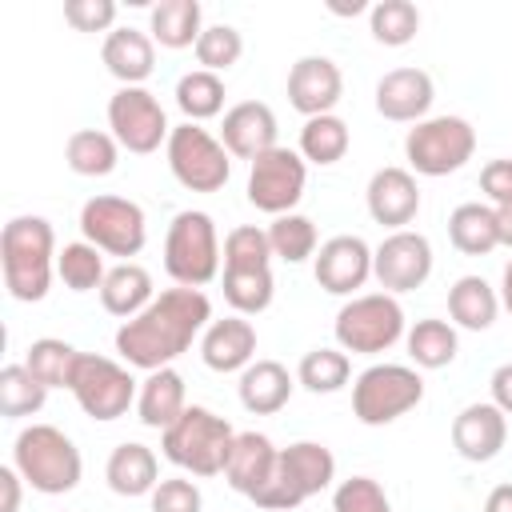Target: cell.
I'll return each instance as SVG.
<instances>
[{
	"instance_id": "12",
	"label": "cell",
	"mask_w": 512,
	"mask_h": 512,
	"mask_svg": "<svg viewBox=\"0 0 512 512\" xmlns=\"http://www.w3.org/2000/svg\"><path fill=\"white\" fill-rule=\"evenodd\" d=\"M80 232L108 256H136L148 240V216L128 196H92L80 208Z\"/></svg>"
},
{
	"instance_id": "21",
	"label": "cell",
	"mask_w": 512,
	"mask_h": 512,
	"mask_svg": "<svg viewBox=\"0 0 512 512\" xmlns=\"http://www.w3.org/2000/svg\"><path fill=\"white\" fill-rule=\"evenodd\" d=\"M364 200H368V216L376 224L400 232L420 212V184H416V176L408 168L388 164V168H376L372 172V180L364 188Z\"/></svg>"
},
{
	"instance_id": "7",
	"label": "cell",
	"mask_w": 512,
	"mask_h": 512,
	"mask_svg": "<svg viewBox=\"0 0 512 512\" xmlns=\"http://www.w3.org/2000/svg\"><path fill=\"white\" fill-rule=\"evenodd\" d=\"M336 348L352 352V356H376L388 352L396 340H404V308L392 292H364L352 296L340 312H336Z\"/></svg>"
},
{
	"instance_id": "37",
	"label": "cell",
	"mask_w": 512,
	"mask_h": 512,
	"mask_svg": "<svg viewBox=\"0 0 512 512\" xmlns=\"http://www.w3.org/2000/svg\"><path fill=\"white\" fill-rule=\"evenodd\" d=\"M348 144H352V132H348V124H344L336 112L312 116V120H304V128H300V156H304L308 164L328 168V164L344 160Z\"/></svg>"
},
{
	"instance_id": "10",
	"label": "cell",
	"mask_w": 512,
	"mask_h": 512,
	"mask_svg": "<svg viewBox=\"0 0 512 512\" xmlns=\"http://www.w3.org/2000/svg\"><path fill=\"white\" fill-rule=\"evenodd\" d=\"M164 156H168L176 184H184L188 192H220L232 176V156L220 144V136H212L200 124H188V120L168 132Z\"/></svg>"
},
{
	"instance_id": "32",
	"label": "cell",
	"mask_w": 512,
	"mask_h": 512,
	"mask_svg": "<svg viewBox=\"0 0 512 512\" xmlns=\"http://www.w3.org/2000/svg\"><path fill=\"white\" fill-rule=\"evenodd\" d=\"M404 348H408V356H412L416 368L436 372V368H448V364L456 360L460 336H456V324L436 320V316H424V320H416V324L404 332Z\"/></svg>"
},
{
	"instance_id": "22",
	"label": "cell",
	"mask_w": 512,
	"mask_h": 512,
	"mask_svg": "<svg viewBox=\"0 0 512 512\" xmlns=\"http://www.w3.org/2000/svg\"><path fill=\"white\" fill-rule=\"evenodd\" d=\"M200 360L212 372H244L256 360V324L236 312L212 320L200 336Z\"/></svg>"
},
{
	"instance_id": "36",
	"label": "cell",
	"mask_w": 512,
	"mask_h": 512,
	"mask_svg": "<svg viewBox=\"0 0 512 512\" xmlns=\"http://www.w3.org/2000/svg\"><path fill=\"white\" fill-rule=\"evenodd\" d=\"M220 284H224V300L236 316H260L276 296L272 268H224Z\"/></svg>"
},
{
	"instance_id": "24",
	"label": "cell",
	"mask_w": 512,
	"mask_h": 512,
	"mask_svg": "<svg viewBox=\"0 0 512 512\" xmlns=\"http://www.w3.org/2000/svg\"><path fill=\"white\" fill-rule=\"evenodd\" d=\"M276 456H280V448H276L264 432H236L232 452H228V464H224V480H228L240 496L252 500V496L268 484V476H272V468H276Z\"/></svg>"
},
{
	"instance_id": "6",
	"label": "cell",
	"mask_w": 512,
	"mask_h": 512,
	"mask_svg": "<svg viewBox=\"0 0 512 512\" xmlns=\"http://www.w3.org/2000/svg\"><path fill=\"white\" fill-rule=\"evenodd\" d=\"M220 236L216 220L200 208H184L172 216L164 236V272L180 288H204L220 276Z\"/></svg>"
},
{
	"instance_id": "29",
	"label": "cell",
	"mask_w": 512,
	"mask_h": 512,
	"mask_svg": "<svg viewBox=\"0 0 512 512\" xmlns=\"http://www.w3.org/2000/svg\"><path fill=\"white\" fill-rule=\"evenodd\" d=\"M204 32V8L200 0H160L152 4V16H148V36L160 44V48H196Z\"/></svg>"
},
{
	"instance_id": "2",
	"label": "cell",
	"mask_w": 512,
	"mask_h": 512,
	"mask_svg": "<svg viewBox=\"0 0 512 512\" xmlns=\"http://www.w3.org/2000/svg\"><path fill=\"white\" fill-rule=\"evenodd\" d=\"M56 232L44 216H12L0 232V264L4 288L20 304H36L48 296L56 276Z\"/></svg>"
},
{
	"instance_id": "30",
	"label": "cell",
	"mask_w": 512,
	"mask_h": 512,
	"mask_svg": "<svg viewBox=\"0 0 512 512\" xmlns=\"http://www.w3.org/2000/svg\"><path fill=\"white\" fill-rule=\"evenodd\" d=\"M448 240L456 252L464 256H488L492 248H500V228H496V208L468 200L456 204L448 216Z\"/></svg>"
},
{
	"instance_id": "44",
	"label": "cell",
	"mask_w": 512,
	"mask_h": 512,
	"mask_svg": "<svg viewBox=\"0 0 512 512\" xmlns=\"http://www.w3.org/2000/svg\"><path fill=\"white\" fill-rule=\"evenodd\" d=\"M268 264H272L268 228L240 224L224 236V268H268Z\"/></svg>"
},
{
	"instance_id": "26",
	"label": "cell",
	"mask_w": 512,
	"mask_h": 512,
	"mask_svg": "<svg viewBox=\"0 0 512 512\" xmlns=\"http://www.w3.org/2000/svg\"><path fill=\"white\" fill-rule=\"evenodd\" d=\"M188 400H184V376L176 368H156L140 380V396H136V416L144 428L168 432L180 416H184Z\"/></svg>"
},
{
	"instance_id": "14",
	"label": "cell",
	"mask_w": 512,
	"mask_h": 512,
	"mask_svg": "<svg viewBox=\"0 0 512 512\" xmlns=\"http://www.w3.org/2000/svg\"><path fill=\"white\" fill-rule=\"evenodd\" d=\"M108 128H112L116 144L136 152V156L156 152L160 144H168V132H172V124L164 116V104L144 84L112 92V100H108Z\"/></svg>"
},
{
	"instance_id": "50",
	"label": "cell",
	"mask_w": 512,
	"mask_h": 512,
	"mask_svg": "<svg viewBox=\"0 0 512 512\" xmlns=\"http://www.w3.org/2000/svg\"><path fill=\"white\" fill-rule=\"evenodd\" d=\"M20 484H24V476L16 472V464H4L0 468V512H20Z\"/></svg>"
},
{
	"instance_id": "18",
	"label": "cell",
	"mask_w": 512,
	"mask_h": 512,
	"mask_svg": "<svg viewBox=\"0 0 512 512\" xmlns=\"http://www.w3.org/2000/svg\"><path fill=\"white\" fill-rule=\"evenodd\" d=\"M436 100V84L424 68L404 64L376 80V112L392 124H420L428 120V108Z\"/></svg>"
},
{
	"instance_id": "13",
	"label": "cell",
	"mask_w": 512,
	"mask_h": 512,
	"mask_svg": "<svg viewBox=\"0 0 512 512\" xmlns=\"http://www.w3.org/2000/svg\"><path fill=\"white\" fill-rule=\"evenodd\" d=\"M304 184H308V160L300 152L276 144L272 152L256 156L248 168V204L268 212L272 220L288 216L300 204Z\"/></svg>"
},
{
	"instance_id": "52",
	"label": "cell",
	"mask_w": 512,
	"mask_h": 512,
	"mask_svg": "<svg viewBox=\"0 0 512 512\" xmlns=\"http://www.w3.org/2000/svg\"><path fill=\"white\" fill-rule=\"evenodd\" d=\"M496 228H500V244L512 248V204L508 208H496Z\"/></svg>"
},
{
	"instance_id": "35",
	"label": "cell",
	"mask_w": 512,
	"mask_h": 512,
	"mask_svg": "<svg viewBox=\"0 0 512 512\" xmlns=\"http://www.w3.org/2000/svg\"><path fill=\"white\" fill-rule=\"evenodd\" d=\"M224 80L216 72H204V68H192L176 80V108L184 112L188 124H200V120H212L224 112Z\"/></svg>"
},
{
	"instance_id": "17",
	"label": "cell",
	"mask_w": 512,
	"mask_h": 512,
	"mask_svg": "<svg viewBox=\"0 0 512 512\" xmlns=\"http://www.w3.org/2000/svg\"><path fill=\"white\" fill-rule=\"evenodd\" d=\"M344 96V76L340 64L332 56H300L288 68V104L312 120V116H328Z\"/></svg>"
},
{
	"instance_id": "39",
	"label": "cell",
	"mask_w": 512,
	"mask_h": 512,
	"mask_svg": "<svg viewBox=\"0 0 512 512\" xmlns=\"http://www.w3.org/2000/svg\"><path fill=\"white\" fill-rule=\"evenodd\" d=\"M56 276L64 280V288H72V292H100V284H104V276H108V268H104V252L96 248V244H88V240H72V244H64L60 252H56Z\"/></svg>"
},
{
	"instance_id": "20",
	"label": "cell",
	"mask_w": 512,
	"mask_h": 512,
	"mask_svg": "<svg viewBox=\"0 0 512 512\" xmlns=\"http://www.w3.org/2000/svg\"><path fill=\"white\" fill-rule=\"evenodd\" d=\"M276 132H280L276 112L264 100H240L220 120V144L228 148V156L248 160V164L276 148Z\"/></svg>"
},
{
	"instance_id": "15",
	"label": "cell",
	"mask_w": 512,
	"mask_h": 512,
	"mask_svg": "<svg viewBox=\"0 0 512 512\" xmlns=\"http://www.w3.org/2000/svg\"><path fill=\"white\" fill-rule=\"evenodd\" d=\"M372 276L392 296L420 288L432 276V244H428V236L424 232H412V228L388 232L372 248Z\"/></svg>"
},
{
	"instance_id": "8",
	"label": "cell",
	"mask_w": 512,
	"mask_h": 512,
	"mask_svg": "<svg viewBox=\"0 0 512 512\" xmlns=\"http://www.w3.org/2000/svg\"><path fill=\"white\" fill-rule=\"evenodd\" d=\"M424 400L420 368L412 364H372L352 384V416L364 428H384Z\"/></svg>"
},
{
	"instance_id": "1",
	"label": "cell",
	"mask_w": 512,
	"mask_h": 512,
	"mask_svg": "<svg viewBox=\"0 0 512 512\" xmlns=\"http://www.w3.org/2000/svg\"><path fill=\"white\" fill-rule=\"evenodd\" d=\"M208 324H212V300L200 288L176 284V288H164L140 316L116 328V352L124 356V364L144 372L172 368V360L184 356L192 340L204 336Z\"/></svg>"
},
{
	"instance_id": "53",
	"label": "cell",
	"mask_w": 512,
	"mask_h": 512,
	"mask_svg": "<svg viewBox=\"0 0 512 512\" xmlns=\"http://www.w3.org/2000/svg\"><path fill=\"white\" fill-rule=\"evenodd\" d=\"M500 304H504L508 316H512V260L504 264V276H500Z\"/></svg>"
},
{
	"instance_id": "43",
	"label": "cell",
	"mask_w": 512,
	"mask_h": 512,
	"mask_svg": "<svg viewBox=\"0 0 512 512\" xmlns=\"http://www.w3.org/2000/svg\"><path fill=\"white\" fill-rule=\"evenodd\" d=\"M196 64L204 68V72H228L240 56H244V36H240V28H232V24H208L204 32H200V40H196Z\"/></svg>"
},
{
	"instance_id": "49",
	"label": "cell",
	"mask_w": 512,
	"mask_h": 512,
	"mask_svg": "<svg viewBox=\"0 0 512 512\" xmlns=\"http://www.w3.org/2000/svg\"><path fill=\"white\" fill-rule=\"evenodd\" d=\"M488 388H492V404H496L504 416H512V360H508V364H500V368L492 372Z\"/></svg>"
},
{
	"instance_id": "48",
	"label": "cell",
	"mask_w": 512,
	"mask_h": 512,
	"mask_svg": "<svg viewBox=\"0 0 512 512\" xmlns=\"http://www.w3.org/2000/svg\"><path fill=\"white\" fill-rule=\"evenodd\" d=\"M480 192L492 200V208H508L512 204V160L508 156L488 160L480 168Z\"/></svg>"
},
{
	"instance_id": "5",
	"label": "cell",
	"mask_w": 512,
	"mask_h": 512,
	"mask_svg": "<svg viewBox=\"0 0 512 512\" xmlns=\"http://www.w3.org/2000/svg\"><path fill=\"white\" fill-rule=\"evenodd\" d=\"M232 424L224 416H216L212 408L204 404H188L184 416L160 432V448H164V460H172L176 468L208 480V476H220L224 464H228V452H232Z\"/></svg>"
},
{
	"instance_id": "3",
	"label": "cell",
	"mask_w": 512,
	"mask_h": 512,
	"mask_svg": "<svg viewBox=\"0 0 512 512\" xmlns=\"http://www.w3.org/2000/svg\"><path fill=\"white\" fill-rule=\"evenodd\" d=\"M12 464L24 476V484L32 492H44V496H64L84 476L80 448L56 424H28V428H20L16 440H12Z\"/></svg>"
},
{
	"instance_id": "41",
	"label": "cell",
	"mask_w": 512,
	"mask_h": 512,
	"mask_svg": "<svg viewBox=\"0 0 512 512\" xmlns=\"http://www.w3.org/2000/svg\"><path fill=\"white\" fill-rule=\"evenodd\" d=\"M48 400V388L24 368V364H4L0 368V416L20 420V416H36Z\"/></svg>"
},
{
	"instance_id": "19",
	"label": "cell",
	"mask_w": 512,
	"mask_h": 512,
	"mask_svg": "<svg viewBox=\"0 0 512 512\" xmlns=\"http://www.w3.org/2000/svg\"><path fill=\"white\" fill-rule=\"evenodd\" d=\"M504 444H508V416L492 400H476L456 412V420H452L456 456H464L472 464H488L500 456Z\"/></svg>"
},
{
	"instance_id": "27",
	"label": "cell",
	"mask_w": 512,
	"mask_h": 512,
	"mask_svg": "<svg viewBox=\"0 0 512 512\" xmlns=\"http://www.w3.org/2000/svg\"><path fill=\"white\" fill-rule=\"evenodd\" d=\"M104 480L116 496H152V488L160 484V460L148 444L124 440L112 448V456L104 464Z\"/></svg>"
},
{
	"instance_id": "51",
	"label": "cell",
	"mask_w": 512,
	"mask_h": 512,
	"mask_svg": "<svg viewBox=\"0 0 512 512\" xmlns=\"http://www.w3.org/2000/svg\"><path fill=\"white\" fill-rule=\"evenodd\" d=\"M484 512H512V484H496L484 500Z\"/></svg>"
},
{
	"instance_id": "46",
	"label": "cell",
	"mask_w": 512,
	"mask_h": 512,
	"mask_svg": "<svg viewBox=\"0 0 512 512\" xmlns=\"http://www.w3.org/2000/svg\"><path fill=\"white\" fill-rule=\"evenodd\" d=\"M148 508L152 512H200L204 508V496H200V484L196 480H188V476H164L152 488Z\"/></svg>"
},
{
	"instance_id": "11",
	"label": "cell",
	"mask_w": 512,
	"mask_h": 512,
	"mask_svg": "<svg viewBox=\"0 0 512 512\" xmlns=\"http://www.w3.org/2000/svg\"><path fill=\"white\" fill-rule=\"evenodd\" d=\"M68 392L76 396V404H80L84 416H92V420H120L136 404L140 384L112 356L80 352V364H76V376H72V388Z\"/></svg>"
},
{
	"instance_id": "4",
	"label": "cell",
	"mask_w": 512,
	"mask_h": 512,
	"mask_svg": "<svg viewBox=\"0 0 512 512\" xmlns=\"http://www.w3.org/2000/svg\"><path fill=\"white\" fill-rule=\"evenodd\" d=\"M332 480H336V456L320 440H296V444L280 448L276 468H272L268 484L252 496V504L264 512H292L308 496L332 488Z\"/></svg>"
},
{
	"instance_id": "38",
	"label": "cell",
	"mask_w": 512,
	"mask_h": 512,
	"mask_svg": "<svg viewBox=\"0 0 512 512\" xmlns=\"http://www.w3.org/2000/svg\"><path fill=\"white\" fill-rule=\"evenodd\" d=\"M348 376H352V360L344 348H312L296 364V384H304L316 396L340 392L348 384Z\"/></svg>"
},
{
	"instance_id": "16",
	"label": "cell",
	"mask_w": 512,
	"mask_h": 512,
	"mask_svg": "<svg viewBox=\"0 0 512 512\" xmlns=\"http://www.w3.org/2000/svg\"><path fill=\"white\" fill-rule=\"evenodd\" d=\"M312 276L324 292L352 296L372 276V248L364 244V236H352V232L328 236L312 256Z\"/></svg>"
},
{
	"instance_id": "9",
	"label": "cell",
	"mask_w": 512,
	"mask_h": 512,
	"mask_svg": "<svg viewBox=\"0 0 512 512\" xmlns=\"http://www.w3.org/2000/svg\"><path fill=\"white\" fill-rule=\"evenodd\" d=\"M476 152V128L464 116H428L408 128L404 136V160L416 176H448L460 172Z\"/></svg>"
},
{
	"instance_id": "47",
	"label": "cell",
	"mask_w": 512,
	"mask_h": 512,
	"mask_svg": "<svg viewBox=\"0 0 512 512\" xmlns=\"http://www.w3.org/2000/svg\"><path fill=\"white\" fill-rule=\"evenodd\" d=\"M64 20L76 32H108L116 24L112 0H64Z\"/></svg>"
},
{
	"instance_id": "40",
	"label": "cell",
	"mask_w": 512,
	"mask_h": 512,
	"mask_svg": "<svg viewBox=\"0 0 512 512\" xmlns=\"http://www.w3.org/2000/svg\"><path fill=\"white\" fill-rule=\"evenodd\" d=\"M372 40L384 48H404L420 32V8L412 0H376L368 8Z\"/></svg>"
},
{
	"instance_id": "45",
	"label": "cell",
	"mask_w": 512,
	"mask_h": 512,
	"mask_svg": "<svg viewBox=\"0 0 512 512\" xmlns=\"http://www.w3.org/2000/svg\"><path fill=\"white\" fill-rule=\"evenodd\" d=\"M332 512H392V500L372 476H348L332 492Z\"/></svg>"
},
{
	"instance_id": "23",
	"label": "cell",
	"mask_w": 512,
	"mask_h": 512,
	"mask_svg": "<svg viewBox=\"0 0 512 512\" xmlns=\"http://www.w3.org/2000/svg\"><path fill=\"white\" fill-rule=\"evenodd\" d=\"M100 60L120 80V88H140L156 68V40L132 24L112 28L100 44Z\"/></svg>"
},
{
	"instance_id": "31",
	"label": "cell",
	"mask_w": 512,
	"mask_h": 512,
	"mask_svg": "<svg viewBox=\"0 0 512 512\" xmlns=\"http://www.w3.org/2000/svg\"><path fill=\"white\" fill-rule=\"evenodd\" d=\"M500 312V292L484 280V276H460L448 288V316L452 324L468 328V332H484L496 324Z\"/></svg>"
},
{
	"instance_id": "28",
	"label": "cell",
	"mask_w": 512,
	"mask_h": 512,
	"mask_svg": "<svg viewBox=\"0 0 512 512\" xmlns=\"http://www.w3.org/2000/svg\"><path fill=\"white\" fill-rule=\"evenodd\" d=\"M156 300V288H152V272L136 260H124L116 268H108L104 284H100V304L108 316H120V320H132L140 316L148 304Z\"/></svg>"
},
{
	"instance_id": "25",
	"label": "cell",
	"mask_w": 512,
	"mask_h": 512,
	"mask_svg": "<svg viewBox=\"0 0 512 512\" xmlns=\"http://www.w3.org/2000/svg\"><path fill=\"white\" fill-rule=\"evenodd\" d=\"M292 388H296V376L280 364V360H252L244 372H240V404L252 412V416H272L280 412L288 400H292Z\"/></svg>"
},
{
	"instance_id": "33",
	"label": "cell",
	"mask_w": 512,
	"mask_h": 512,
	"mask_svg": "<svg viewBox=\"0 0 512 512\" xmlns=\"http://www.w3.org/2000/svg\"><path fill=\"white\" fill-rule=\"evenodd\" d=\"M64 164H68L76 176H108V172H116V164H120V144H116L112 132L76 128V132L64 140Z\"/></svg>"
},
{
	"instance_id": "34",
	"label": "cell",
	"mask_w": 512,
	"mask_h": 512,
	"mask_svg": "<svg viewBox=\"0 0 512 512\" xmlns=\"http://www.w3.org/2000/svg\"><path fill=\"white\" fill-rule=\"evenodd\" d=\"M76 364H80V352L68 344V340H56V336H40L28 344V356H24V368L52 392V388H72V376H76Z\"/></svg>"
},
{
	"instance_id": "42",
	"label": "cell",
	"mask_w": 512,
	"mask_h": 512,
	"mask_svg": "<svg viewBox=\"0 0 512 512\" xmlns=\"http://www.w3.org/2000/svg\"><path fill=\"white\" fill-rule=\"evenodd\" d=\"M268 244H272V256H280L284 264H304L308 256H316L320 236H316V224L308 216L288 212V216H276L268 224Z\"/></svg>"
}]
</instances>
